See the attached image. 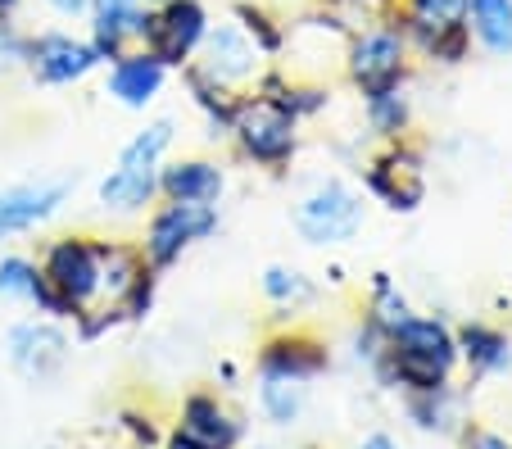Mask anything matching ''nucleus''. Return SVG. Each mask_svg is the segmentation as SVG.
<instances>
[{
	"label": "nucleus",
	"mask_w": 512,
	"mask_h": 449,
	"mask_svg": "<svg viewBox=\"0 0 512 449\" xmlns=\"http://www.w3.org/2000/svg\"><path fill=\"white\" fill-rule=\"evenodd\" d=\"M458 368V336L440 318H417L408 313L404 323L386 336V350L372 363L381 386H395L404 395L440 391L454 381Z\"/></svg>",
	"instance_id": "f257e3e1"
},
{
	"label": "nucleus",
	"mask_w": 512,
	"mask_h": 449,
	"mask_svg": "<svg viewBox=\"0 0 512 449\" xmlns=\"http://www.w3.org/2000/svg\"><path fill=\"white\" fill-rule=\"evenodd\" d=\"M408 64H413V46H408V32H404V23H399V14L395 19H372L368 28H358L354 37H349L345 73L363 96L404 87Z\"/></svg>",
	"instance_id": "f03ea898"
},
{
	"label": "nucleus",
	"mask_w": 512,
	"mask_h": 449,
	"mask_svg": "<svg viewBox=\"0 0 512 449\" xmlns=\"http://www.w3.org/2000/svg\"><path fill=\"white\" fill-rule=\"evenodd\" d=\"M232 137L241 159L268 168V173H281L295 159V150H300V118L263 96H245L241 114L232 123Z\"/></svg>",
	"instance_id": "7ed1b4c3"
},
{
	"label": "nucleus",
	"mask_w": 512,
	"mask_h": 449,
	"mask_svg": "<svg viewBox=\"0 0 512 449\" xmlns=\"http://www.w3.org/2000/svg\"><path fill=\"white\" fill-rule=\"evenodd\" d=\"M41 277L50 282V291L59 295L68 318L87 313L91 304H100V259H96V236H55L41 250Z\"/></svg>",
	"instance_id": "20e7f679"
},
{
	"label": "nucleus",
	"mask_w": 512,
	"mask_h": 449,
	"mask_svg": "<svg viewBox=\"0 0 512 449\" xmlns=\"http://www.w3.org/2000/svg\"><path fill=\"white\" fill-rule=\"evenodd\" d=\"M209 232H218V209L213 205H195V200H164V205L150 214L145 236L136 245H141L145 264L155 268V273H164V268H173L177 259H182L195 241H204Z\"/></svg>",
	"instance_id": "39448f33"
},
{
	"label": "nucleus",
	"mask_w": 512,
	"mask_h": 449,
	"mask_svg": "<svg viewBox=\"0 0 512 449\" xmlns=\"http://www.w3.org/2000/svg\"><path fill=\"white\" fill-rule=\"evenodd\" d=\"M263 59L268 55L250 41V32H245L236 19H227V23H209V32H204V41H200V50H195L191 64L209 82H218V87L245 91V87L259 82Z\"/></svg>",
	"instance_id": "423d86ee"
},
{
	"label": "nucleus",
	"mask_w": 512,
	"mask_h": 449,
	"mask_svg": "<svg viewBox=\"0 0 512 449\" xmlns=\"http://www.w3.org/2000/svg\"><path fill=\"white\" fill-rule=\"evenodd\" d=\"M358 227H363V196L349 182H340V177L313 186L309 196L300 200V209H295V232L309 245L354 241Z\"/></svg>",
	"instance_id": "0eeeda50"
},
{
	"label": "nucleus",
	"mask_w": 512,
	"mask_h": 449,
	"mask_svg": "<svg viewBox=\"0 0 512 449\" xmlns=\"http://www.w3.org/2000/svg\"><path fill=\"white\" fill-rule=\"evenodd\" d=\"M204 32H209V10H204V0H164V5H155V10L145 14L141 50L164 59L168 69H182V64L195 59Z\"/></svg>",
	"instance_id": "6e6552de"
},
{
	"label": "nucleus",
	"mask_w": 512,
	"mask_h": 449,
	"mask_svg": "<svg viewBox=\"0 0 512 449\" xmlns=\"http://www.w3.org/2000/svg\"><path fill=\"white\" fill-rule=\"evenodd\" d=\"M368 191L395 214H413L426 196L422 182V146H413L408 137L386 141L377 159L368 164Z\"/></svg>",
	"instance_id": "1a4fd4ad"
},
{
	"label": "nucleus",
	"mask_w": 512,
	"mask_h": 449,
	"mask_svg": "<svg viewBox=\"0 0 512 449\" xmlns=\"http://www.w3.org/2000/svg\"><path fill=\"white\" fill-rule=\"evenodd\" d=\"M28 69L41 87H73L87 73L100 69V55L91 37H73V32H37L28 37Z\"/></svg>",
	"instance_id": "9d476101"
},
{
	"label": "nucleus",
	"mask_w": 512,
	"mask_h": 449,
	"mask_svg": "<svg viewBox=\"0 0 512 449\" xmlns=\"http://www.w3.org/2000/svg\"><path fill=\"white\" fill-rule=\"evenodd\" d=\"M331 368L327 341H318L304 327H290L263 341L259 350V377H286V381H313Z\"/></svg>",
	"instance_id": "9b49d317"
},
{
	"label": "nucleus",
	"mask_w": 512,
	"mask_h": 449,
	"mask_svg": "<svg viewBox=\"0 0 512 449\" xmlns=\"http://www.w3.org/2000/svg\"><path fill=\"white\" fill-rule=\"evenodd\" d=\"M168 64L164 59H155L150 50H127V55H118L114 64H109V78H105V96L118 100L123 109H145L155 105V96L164 91L168 82Z\"/></svg>",
	"instance_id": "f8f14e48"
},
{
	"label": "nucleus",
	"mask_w": 512,
	"mask_h": 449,
	"mask_svg": "<svg viewBox=\"0 0 512 449\" xmlns=\"http://www.w3.org/2000/svg\"><path fill=\"white\" fill-rule=\"evenodd\" d=\"M68 359V336L55 323H19L10 332V363L28 381H50Z\"/></svg>",
	"instance_id": "ddd939ff"
},
{
	"label": "nucleus",
	"mask_w": 512,
	"mask_h": 449,
	"mask_svg": "<svg viewBox=\"0 0 512 449\" xmlns=\"http://www.w3.org/2000/svg\"><path fill=\"white\" fill-rule=\"evenodd\" d=\"M177 431L182 436H191L195 445L204 449H236L245 436L241 418H236L232 409H227L218 395L200 391V395H186L182 400V418H177Z\"/></svg>",
	"instance_id": "4468645a"
},
{
	"label": "nucleus",
	"mask_w": 512,
	"mask_h": 449,
	"mask_svg": "<svg viewBox=\"0 0 512 449\" xmlns=\"http://www.w3.org/2000/svg\"><path fill=\"white\" fill-rule=\"evenodd\" d=\"M68 200V182H28L0 191V236H19L41 227Z\"/></svg>",
	"instance_id": "2eb2a0df"
},
{
	"label": "nucleus",
	"mask_w": 512,
	"mask_h": 449,
	"mask_svg": "<svg viewBox=\"0 0 512 449\" xmlns=\"http://www.w3.org/2000/svg\"><path fill=\"white\" fill-rule=\"evenodd\" d=\"M227 191V173L218 159H177L159 168V196L164 200H195V205H218Z\"/></svg>",
	"instance_id": "dca6fc26"
},
{
	"label": "nucleus",
	"mask_w": 512,
	"mask_h": 449,
	"mask_svg": "<svg viewBox=\"0 0 512 449\" xmlns=\"http://www.w3.org/2000/svg\"><path fill=\"white\" fill-rule=\"evenodd\" d=\"M96 259H100V300L105 304H123L127 291H132L145 273H155V268L145 264L141 245H132V241H109V236H96Z\"/></svg>",
	"instance_id": "f3484780"
},
{
	"label": "nucleus",
	"mask_w": 512,
	"mask_h": 449,
	"mask_svg": "<svg viewBox=\"0 0 512 449\" xmlns=\"http://www.w3.org/2000/svg\"><path fill=\"white\" fill-rule=\"evenodd\" d=\"M399 23L408 32V46L422 55L435 37L467 28V0H399Z\"/></svg>",
	"instance_id": "a211bd4d"
},
{
	"label": "nucleus",
	"mask_w": 512,
	"mask_h": 449,
	"mask_svg": "<svg viewBox=\"0 0 512 449\" xmlns=\"http://www.w3.org/2000/svg\"><path fill=\"white\" fill-rule=\"evenodd\" d=\"M458 336V359H467L472 377H494L512 368V341L490 323H467Z\"/></svg>",
	"instance_id": "6ab92c4d"
},
{
	"label": "nucleus",
	"mask_w": 512,
	"mask_h": 449,
	"mask_svg": "<svg viewBox=\"0 0 512 449\" xmlns=\"http://www.w3.org/2000/svg\"><path fill=\"white\" fill-rule=\"evenodd\" d=\"M467 32L485 55H512V0H467Z\"/></svg>",
	"instance_id": "aec40b11"
},
{
	"label": "nucleus",
	"mask_w": 512,
	"mask_h": 449,
	"mask_svg": "<svg viewBox=\"0 0 512 449\" xmlns=\"http://www.w3.org/2000/svg\"><path fill=\"white\" fill-rule=\"evenodd\" d=\"M159 196V173H127V168H114V173L100 182V205L114 209V214H141L145 205H155Z\"/></svg>",
	"instance_id": "412c9836"
},
{
	"label": "nucleus",
	"mask_w": 512,
	"mask_h": 449,
	"mask_svg": "<svg viewBox=\"0 0 512 449\" xmlns=\"http://www.w3.org/2000/svg\"><path fill=\"white\" fill-rule=\"evenodd\" d=\"M173 146V118H155V123H145L123 150H118V164L114 168H127V173H159V159L164 150Z\"/></svg>",
	"instance_id": "4be33fe9"
},
{
	"label": "nucleus",
	"mask_w": 512,
	"mask_h": 449,
	"mask_svg": "<svg viewBox=\"0 0 512 449\" xmlns=\"http://www.w3.org/2000/svg\"><path fill=\"white\" fill-rule=\"evenodd\" d=\"M408 418L422 431H458V422H463V395L454 391V381L440 386V391L408 395Z\"/></svg>",
	"instance_id": "5701e85b"
},
{
	"label": "nucleus",
	"mask_w": 512,
	"mask_h": 449,
	"mask_svg": "<svg viewBox=\"0 0 512 449\" xmlns=\"http://www.w3.org/2000/svg\"><path fill=\"white\" fill-rule=\"evenodd\" d=\"M259 409L268 413V422L290 427L304 413V381H286V377H259Z\"/></svg>",
	"instance_id": "b1692460"
},
{
	"label": "nucleus",
	"mask_w": 512,
	"mask_h": 449,
	"mask_svg": "<svg viewBox=\"0 0 512 449\" xmlns=\"http://www.w3.org/2000/svg\"><path fill=\"white\" fill-rule=\"evenodd\" d=\"M363 100H368V123H372V132H381L386 141L404 137L408 123H413V105H408L404 87L377 91V96H363Z\"/></svg>",
	"instance_id": "393cba45"
},
{
	"label": "nucleus",
	"mask_w": 512,
	"mask_h": 449,
	"mask_svg": "<svg viewBox=\"0 0 512 449\" xmlns=\"http://www.w3.org/2000/svg\"><path fill=\"white\" fill-rule=\"evenodd\" d=\"M408 313H413V309H408V300L399 295V286L390 282V273H372V300H368V318H372V323L390 336L408 318Z\"/></svg>",
	"instance_id": "a878e982"
},
{
	"label": "nucleus",
	"mask_w": 512,
	"mask_h": 449,
	"mask_svg": "<svg viewBox=\"0 0 512 449\" xmlns=\"http://www.w3.org/2000/svg\"><path fill=\"white\" fill-rule=\"evenodd\" d=\"M263 295H268L272 304H281V309H300V304L313 300V282L304 273H295V268H281L272 264L268 273H263Z\"/></svg>",
	"instance_id": "bb28decb"
},
{
	"label": "nucleus",
	"mask_w": 512,
	"mask_h": 449,
	"mask_svg": "<svg viewBox=\"0 0 512 449\" xmlns=\"http://www.w3.org/2000/svg\"><path fill=\"white\" fill-rule=\"evenodd\" d=\"M236 23L250 32V41L263 50V55H277V50L286 46V28H281V23L272 19L263 5H250V0H241V5H236Z\"/></svg>",
	"instance_id": "cd10ccee"
},
{
	"label": "nucleus",
	"mask_w": 512,
	"mask_h": 449,
	"mask_svg": "<svg viewBox=\"0 0 512 449\" xmlns=\"http://www.w3.org/2000/svg\"><path fill=\"white\" fill-rule=\"evenodd\" d=\"M32 286H37V264H32V259H23V254L0 259V295H10V300H32Z\"/></svg>",
	"instance_id": "c85d7f7f"
},
{
	"label": "nucleus",
	"mask_w": 512,
	"mask_h": 449,
	"mask_svg": "<svg viewBox=\"0 0 512 449\" xmlns=\"http://www.w3.org/2000/svg\"><path fill=\"white\" fill-rule=\"evenodd\" d=\"M28 69V32H19L5 14H0V73Z\"/></svg>",
	"instance_id": "c756f323"
},
{
	"label": "nucleus",
	"mask_w": 512,
	"mask_h": 449,
	"mask_svg": "<svg viewBox=\"0 0 512 449\" xmlns=\"http://www.w3.org/2000/svg\"><path fill=\"white\" fill-rule=\"evenodd\" d=\"M118 422H123V431L132 436L136 449H155V445H159V427H155L150 418H141V413L127 409V413H118Z\"/></svg>",
	"instance_id": "7c9ffc66"
},
{
	"label": "nucleus",
	"mask_w": 512,
	"mask_h": 449,
	"mask_svg": "<svg viewBox=\"0 0 512 449\" xmlns=\"http://www.w3.org/2000/svg\"><path fill=\"white\" fill-rule=\"evenodd\" d=\"M463 449H512V440H503L499 431L485 427H463Z\"/></svg>",
	"instance_id": "2f4dec72"
},
{
	"label": "nucleus",
	"mask_w": 512,
	"mask_h": 449,
	"mask_svg": "<svg viewBox=\"0 0 512 449\" xmlns=\"http://www.w3.org/2000/svg\"><path fill=\"white\" fill-rule=\"evenodd\" d=\"M50 14H59V19H87L91 14V0H41Z\"/></svg>",
	"instance_id": "473e14b6"
},
{
	"label": "nucleus",
	"mask_w": 512,
	"mask_h": 449,
	"mask_svg": "<svg viewBox=\"0 0 512 449\" xmlns=\"http://www.w3.org/2000/svg\"><path fill=\"white\" fill-rule=\"evenodd\" d=\"M354 449H399V445H395V440H390V436H386V431H377V436H368V440H358V445H354Z\"/></svg>",
	"instance_id": "72a5a7b5"
},
{
	"label": "nucleus",
	"mask_w": 512,
	"mask_h": 449,
	"mask_svg": "<svg viewBox=\"0 0 512 449\" xmlns=\"http://www.w3.org/2000/svg\"><path fill=\"white\" fill-rule=\"evenodd\" d=\"M91 5H136V10H155L164 0H91Z\"/></svg>",
	"instance_id": "f704fd0d"
},
{
	"label": "nucleus",
	"mask_w": 512,
	"mask_h": 449,
	"mask_svg": "<svg viewBox=\"0 0 512 449\" xmlns=\"http://www.w3.org/2000/svg\"><path fill=\"white\" fill-rule=\"evenodd\" d=\"M164 449H204V445H195L191 436H182V431H173V436L164 440Z\"/></svg>",
	"instance_id": "c9c22d12"
},
{
	"label": "nucleus",
	"mask_w": 512,
	"mask_h": 449,
	"mask_svg": "<svg viewBox=\"0 0 512 449\" xmlns=\"http://www.w3.org/2000/svg\"><path fill=\"white\" fill-rule=\"evenodd\" d=\"M19 10V0H0V14H14Z\"/></svg>",
	"instance_id": "e433bc0d"
}]
</instances>
